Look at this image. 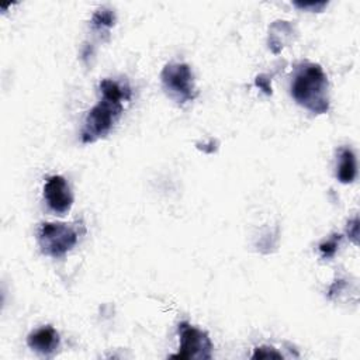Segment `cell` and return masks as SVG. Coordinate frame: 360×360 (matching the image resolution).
<instances>
[{"label": "cell", "mask_w": 360, "mask_h": 360, "mask_svg": "<svg viewBox=\"0 0 360 360\" xmlns=\"http://www.w3.org/2000/svg\"><path fill=\"white\" fill-rule=\"evenodd\" d=\"M161 81L165 93L177 104L193 101L197 97L195 76L188 64H166L161 72Z\"/></svg>", "instance_id": "obj_4"}, {"label": "cell", "mask_w": 360, "mask_h": 360, "mask_svg": "<svg viewBox=\"0 0 360 360\" xmlns=\"http://www.w3.org/2000/svg\"><path fill=\"white\" fill-rule=\"evenodd\" d=\"M294 27L288 22H275L269 28V47L275 54H279L283 47L291 41Z\"/></svg>", "instance_id": "obj_9"}, {"label": "cell", "mask_w": 360, "mask_h": 360, "mask_svg": "<svg viewBox=\"0 0 360 360\" xmlns=\"http://www.w3.org/2000/svg\"><path fill=\"white\" fill-rule=\"evenodd\" d=\"M37 241L44 255L59 259L75 248L79 241V232L68 224L44 222L38 229Z\"/></svg>", "instance_id": "obj_3"}, {"label": "cell", "mask_w": 360, "mask_h": 360, "mask_svg": "<svg viewBox=\"0 0 360 360\" xmlns=\"http://www.w3.org/2000/svg\"><path fill=\"white\" fill-rule=\"evenodd\" d=\"M256 86L261 88L266 95H272V86H270V79L268 75H259L256 78Z\"/></svg>", "instance_id": "obj_14"}, {"label": "cell", "mask_w": 360, "mask_h": 360, "mask_svg": "<svg viewBox=\"0 0 360 360\" xmlns=\"http://www.w3.org/2000/svg\"><path fill=\"white\" fill-rule=\"evenodd\" d=\"M27 345L38 354L52 357L58 352L59 345H61V338H59V334L54 327L45 325L37 328L27 336Z\"/></svg>", "instance_id": "obj_7"}, {"label": "cell", "mask_w": 360, "mask_h": 360, "mask_svg": "<svg viewBox=\"0 0 360 360\" xmlns=\"http://www.w3.org/2000/svg\"><path fill=\"white\" fill-rule=\"evenodd\" d=\"M357 174L356 156L350 148H342L339 152V163L336 170V177L341 183H352Z\"/></svg>", "instance_id": "obj_8"}, {"label": "cell", "mask_w": 360, "mask_h": 360, "mask_svg": "<svg viewBox=\"0 0 360 360\" xmlns=\"http://www.w3.org/2000/svg\"><path fill=\"white\" fill-rule=\"evenodd\" d=\"M339 243H341V235H332L327 241H324L320 245V252L322 255L324 259H331L335 256L338 248H339Z\"/></svg>", "instance_id": "obj_11"}, {"label": "cell", "mask_w": 360, "mask_h": 360, "mask_svg": "<svg viewBox=\"0 0 360 360\" xmlns=\"http://www.w3.org/2000/svg\"><path fill=\"white\" fill-rule=\"evenodd\" d=\"M92 27L99 33H107L115 23V15L110 9H99L92 17Z\"/></svg>", "instance_id": "obj_10"}, {"label": "cell", "mask_w": 360, "mask_h": 360, "mask_svg": "<svg viewBox=\"0 0 360 360\" xmlns=\"http://www.w3.org/2000/svg\"><path fill=\"white\" fill-rule=\"evenodd\" d=\"M44 199L47 206L56 214L64 215L74 206V195L67 182V179L54 174L45 180Z\"/></svg>", "instance_id": "obj_6"}, {"label": "cell", "mask_w": 360, "mask_h": 360, "mask_svg": "<svg viewBox=\"0 0 360 360\" xmlns=\"http://www.w3.org/2000/svg\"><path fill=\"white\" fill-rule=\"evenodd\" d=\"M329 83L318 64L306 63L298 67L291 82L293 99L314 114H325L329 110Z\"/></svg>", "instance_id": "obj_1"}, {"label": "cell", "mask_w": 360, "mask_h": 360, "mask_svg": "<svg viewBox=\"0 0 360 360\" xmlns=\"http://www.w3.org/2000/svg\"><path fill=\"white\" fill-rule=\"evenodd\" d=\"M294 6L298 9H303V10H313V12H321L327 3L325 2H320V3H300V2H294Z\"/></svg>", "instance_id": "obj_13"}, {"label": "cell", "mask_w": 360, "mask_h": 360, "mask_svg": "<svg viewBox=\"0 0 360 360\" xmlns=\"http://www.w3.org/2000/svg\"><path fill=\"white\" fill-rule=\"evenodd\" d=\"M180 347L172 359H199L208 360L213 357V342L207 332L190 325L189 322L179 324Z\"/></svg>", "instance_id": "obj_5"}, {"label": "cell", "mask_w": 360, "mask_h": 360, "mask_svg": "<svg viewBox=\"0 0 360 360\" xmlns=\"http://www.w3.org/2000/svg\"><path fill=\"white\" fill-rule=\"evenodd\" d=\"M124 111V100L101 96V100L88 113L81 140L83 144H93L104 138L113 130L117 120Z\"/></svg>", "instance_id": "obj_2"}, {"label": "cell", "mask_w": 360, "mask_h": 360, "mask_svg": "<svg viewBox=\"0 0 360 360\" xmlns=\"http://www.w3.org/2000/svg\"><path fill=\"white\" fill-rule=\"evenodd\" d=\"M357 231H359L357 218H354L353 221L349 222V227H347V234H349V236L352 238V241H353L354 244H357Z\"/></svg>", "instance_id": "obj_15"}, {"label": "cell", "mask_w": 360, "mask_h": 360, "mask_svg": "<svg viewBox=\"0 0 360 360\" xmlns=\"http://www.w3.org/2000/svg\"><path fill=\"white\" fill-rule=\"evenodd\" d=\"M252 359H283V354L272 346H259L255 349Z\"/></svg>", "instance_id": "obj_12"}]
</instances>
